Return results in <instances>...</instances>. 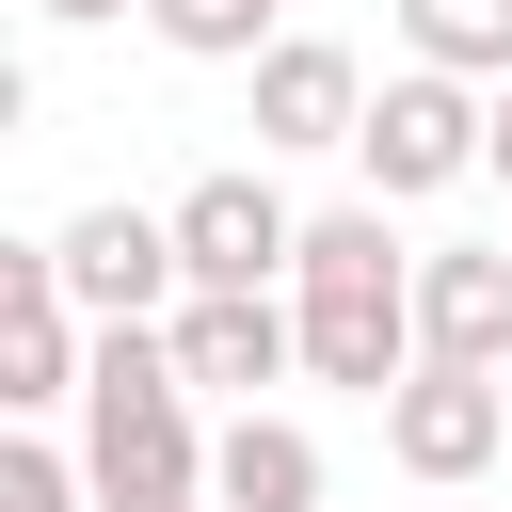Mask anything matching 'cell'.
<instances>
[{
  "mask_svg": "<svg viewBox=\"0 0 512 512\" xmlns=\"http://www.w3.org/2000/svg\"><path fill=\"white\" fill-rule=\"evenodd\" d=\"M160 336H176V384H192V400H240V416H256V384L304 368V320H288V304H176Z\"/></svg>",
  "mask_w": 512,
  "mask_h": 512,
  "instance_id": "9c48e42d",
  "label": "cell"
},
{
  "mask_svg": "<svg viewBox=\"0 0 512 512\" xmlns=\"http://www.w3.org/2000/svg\"><path fill=\"white\" fill-rule=\"evenodd\" d=\"M80 384H96V320L64 304L48 240H16V256H0V400L48 416V400H80Z\"/></svg>",
  "mask_w": 512,
  "mask_h": 512,
  "instance_id": "8992f818",
  "label": "cell"
},
{
  "mask_svg": "<svg viewBox=\"0 0 512 512\" xmlns=\"http://www.w3.org/2000/svg\"><path fill=\"white\" fill-rule=\"evenodd\" d=\"M400 48L432 80H496L512 96V0H400Z\"/></svg>",
  "mask_w": 512,
  "mask_h": 512,
  "instance_id": "7c38bea8",
  "label": "cell"
},
{
  "mask_svg": "<svg viewBox=\"0 0 512 512\" xmlns=\"http://www.w3.org/2000/svg\"><path fill=\"white\" fill-rule=\"evenodd\" d=\"M48 272H64V304H80L96 336L192 304V272H176V208H80V224H48Z\"/></svg>",
  "mask_w": 512,
  "mask_h": 512,
  "instance_id": "277c9868",
  "label": "cell"
},
{
  "mask_svg": "<svg viewBox=\"0 0 512 512\" xmlns=\"http://www.w3.org/2000/svg\"><path fill=\"white\" fill-rule=\"evenodd\" d=\"M416 368H512V256L496 240L416 256Z\"/></svg>",
  "mask_w": 512,
  "mask_h": 512,
  "instance_id": "ba28073f",
  "label": "cell"
},
{
  "mask_svg": "<svg viewBox=\"0 0 512 512\" xmlns=\"http://www.w3.org/2000/svg\"><path fill=\"white\" fill-rule=\"evenodd\" d=\"M368 96H384V80H368L336 32H288V48L256 64V144H352Z\"/></svg>",
  "mask_w": 512,
  "mask_h": 512,
  "instance_id": "30bf717a",
  "label": "cell"
},
{
  "mask_svg": "<svg viewBox=\"0 0 512 512\" xmlns=\"http://www.w3.org/2000/svg\"><path fill=\"white\" fill-rule=\"evenodd\" d=\"M496 176H512V96H496Z\"/></svg>",
  "mask_w": 512,
  "mask_h": 512,
  "instance_id": "2e32d148",
  "label": "cell"
},
{
  "mask_svg": "<svg viewBox=\"0 0 512 512\" xmlns=\"http://www.w3.org/2000/svg\"><path fill=\"white\" fill-rule=\"evenodd\" d=\"M0 512H96V480L64 448H0Z\"/></svg>",
  "mask_w": 512,
  "mask_h": 512,
  "instance_id": "5bb4252c",
  "label": "cell"
},
{
  "mask_svg": "<svg viewBox=\"0 0 512 512\" xmlns=\"http://www.w3.org/2000/svg\"><path fill=\"white\" fill-rule=\"evenodd\" d=\"M32 16H48V32H96V16H128V0H32Z\"/></svg>",
  "mask_w": 512,
  "mask_h": 512,
  "instance_id": "9a60e30c",
  "label": "cell"
},
{
  "mask_svg": "<svg viewBox=\"0 0 512 512\" xmlns=\"http://www.w3.org/2000/svg\"><path fill=\"white\" fill-rule=\"evenodd\" d=\"M288 320H304V384H352V400L416 384V288H288Z\"/></svg>",
  "mask_w": 512,
  "mask_h": 512,
  "instance_id": "52a82bcc",
  "label": "cell"
},
{
  "mask_svg": "<svg viewBox=\"0 0 512 512\" xmlns=\"http://www.w3.org/2000/svg\"><path fill=\"white\" fill-rule=\"evenodd\" d=\"M80 480L128 496V512H192V496H208V432H192V384H176V336H160V320L96 336V384H80Z\"/></svg>",
  "mask_w": 512,
  "mask_h": 512,
  "instance_id": "6da1fadb",
  "label": "cell"
},
{
  "mask_svg": "<svg viewBox=\"0 0 512 512\" xmlns=\"http://www.w3.org/2000/svg\"><path fill=\"white\" fill-rule=\"evenodd\" d=\"M176 272H192V304H272V288L304 272V208L224 160V176L176 192Z\"/></svg>",
  "mask_w": 512,
  "mask_h": 512,
  "instance_id": "3957f363",
  "label": "cell"
},
{
  "mask_svg": "<svg viewBox=\"0 0 512 512\" xmlns=\"http://www.w3.org/2000/svg\"><path fill=\"white\" fill-rule=\"evenodd\" d=\"M208 512H320V432L304 416H224L208 432Z\"/></svg>",
  "mask_w": 512,
  "mask_h": 512,
  "instance_id": "8fae6325",
  "label": "cell"
},
{
  "mask_svg": "<svg viewBox=\"0 0 512 512\" xmlns=\"http://www.w3.org/2000/svg\"><path fill=\"white\" fill-rule=\"evenodd\" d=\"M96 512H128V496H96Z\"/></svg>",
  "mask_w": 512,
  "mask_h": 512,
  "instance_id": "e0dca14e",
  "label": "cell"
},
{
  "mask_svg": "<svg viewBox=\"0 0 512 512\" xmlns=\"http://www.w3.org/2000/svg\"><path fill=\"white\" fill-rule=\"evenodd\" d=\"M496 448H512V384H496V368H416V384L384 400V464L432 480V496H464Z\"/></svg>",
  "mask_w": 512,
  "mask_h": 512,
  "instance_id": "5b68a950",
  "label": "cell"
},
{
  "mask_svg": "<svg viewBox=\"0 0 512 512\" xmlns=\"http://www.w3.org/2000/svg\"><path fill=\"white\" fill-rule=\"evenodd\" d=\"M352 160H368V208H416V192H448V176H496V96H480V80L400 64V80L368 96Z\"/></svg>",
  "mask_w": 512,
  "mask_h": 512,
  "instance_id": "7a4b0ae2",
  "label": "cell"
},
{
  "mask_svg": "<svg viewBox=\"0 0 512 512\" xmlns=\"http://www.w3.org/2000/svg\"><path fill=\"white\" fill-rule=\"evenodd\" d=\"M144 16H160V48H192V64H272V48H288V32H272L288 0H144Z\"/></svg>",
  "mask_w": 512,
  "mask_h": 512,
  "instance_id": "4fadbf2b",
  "label": "cell"
}]
</instances>
